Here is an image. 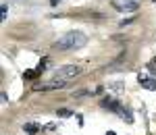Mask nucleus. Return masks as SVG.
<instances>
[{"label": "nucleus", "instance_id": "nucleus-10", "mask_svg": "<svg viewBox=\"0 0 156 135\" xmlns=\"http://www.w3.org/2000/svg\"><path fill=\"white\" fill-rule=\"evenodd\" d=\"M73 112L71 110H67V108H60L58 110V116H62V119H67V116H71Z\"/></svg>", "mask_w": 156, "mask_h": 135}, {"label": "nucleus", "instance_id": "nucleus-12", "mask_svg": "<svg viewBox=\"0 0 156 135\" xmlns=\"http://www.w3.org/2000/svg\"><path fill=\"white\" fill-rule=\"evenodd\" d=\"M58 2H60V0H50V4H52V6H58Z\"/></svg>", "mask_w": 156, "mask_h": 135}, {"label": "nucleus", "instance_id": "nucleus-2", "mask_svg": "<svg viewBox=\"0 0 156 135\" xmlns=\"http://www.w3.org/2000/svg\"><path fill=\"white\" fill-rule=\"evenodd\" d=\"M81 75V69L79 67H75V64H65V67H60L56 75H54V79H62V81H69V79H75V77H79Z\"/></svg>", "mask_w": 156, "mask_h": 135}, {"label": "nucleus", "instance_id": "nucleus-5", "mask_svg": "<svg viewBox=\"0 0 156 135\" xmlns=\"http://www.w3.org/2000/svg\"><path fill=\"white\" fill-rule=\"evenodd\" d=\"M102 106H104V108H108V110H112V112H117V110L121 108V102H117L115 98L106 96V98L102 100Z\"/></svg>", "mask_w": 156, "mask_h": 135}, {"label": "nucleus", "instance_id": "nucleus-15", "mask_svg": "<svg viewBox=\"0 0 156 135\" xmlns=\"http://www.w3.org/2000/svg\"><path fill=\"white\" fill-rule=\"evenodd\" d=\"M135 2H137V0H135Z\"/></svg>", "mask_w": 156, "mask_h": 135}, {"label": "nucleus", "instance_id": "nucleus-11", "mask_svg": "<svg viewBox=\"0 0 156 135\" xmlns=\"http://www.w3.org/2000/svg\"><path fill=\"white\" fill-rule=\"evenodd\" d=\"M133 21H135V19H131V17H129V19H125V21H121V27H125V25L133 23Z\"/></svg>", "mask_w": 156, "mask_h": 135}, {"label": "nucleus", "instance_id": "nucleus-8", "mask_svg": "<svg viewBox=\"0 0 156 135\" xmlns=\"http://www.w3.org/2000/svg\"><path fill=\"white\" fill-rule=\"evenodd\" d=\"M37 75H40V71H37V69H34V71H27V73H23V77H25V79H36Z\"/></svg>", "mask_w": 156, "mask_h": 135}, {"label": "nucleus", "instance_id": "nucleus-4", "mask_svg": "<svg viewBox=\"0 0 156 135\" xmlns=\"http://www.w3.org/2000/svg\"><path fill=\"white\" fill-rule=\"evenodd\" d=\"M137 81H140V85H142V87L150 89V92H154V89H156V79H152V77H148V75H144V73L137 75Z\"/></svg>", "mask_w": 156, "mask_h": 135}, {"label": "nucleus", "instance_id": "nucleus-3", "mask_svg": "<svg viewBox=\"0 0 156 135\" xmlns=\"http://www.w3.org/2000/svg\"><path fill=\"white\" fill-rule=\"evenodd\" d=\"M112 6L121 12H135L137 11V2L135 0H112Z\"/></svg>", "mask_w": 156, "mask_h": 135}, {"label": "nucleus", "instance_id": "nucleus-14", "mask_svg": "<svg viewBox=\"0 0 156 135\" xmlns=\"http://www.w3.org/2000/svg\"><path fill=\"white\" fill-rule=\"evenodd\" d=\"M154 64H156V58H154Z\"/></svg>", "mask_w": 156, "mask_h": 135}, {"label": "nucleus", "instance_id": "nucleus-6", "mask_svg": "<svg viewBox=\"0 0 156 135\" xmlns=\"http://www.w3.org/2000/svg\"><path fill=\"white\" fill-rule=\"evenodd\" d=\"M117 114H119L121 119H125V123H133V114H131V110H129L127 106H123V104H121V108L117 110Z\"/></svg>", "mask_w": 156, "mask_h": 135}, {"label": "nucleus", "instance_id": "nucleus-1", "mask_svg": "<svg viewBox=\"0 0 156 135\" xmlns=\"http://www.w3.org/2000/svg\"><path fill=\"white\" fill-rule=\"evenodd\" d=\"M85 44H87L85 33H81V31H69V33H65V36L54 44V48H58V50H75V48H83Z\"/></svg>", "mask_w": 156, "mask_h": 135}, {"label": "nucleus", "instance_id": "nucleus-16", "mask_svg": "<svg viewBox=\"0 0 156 135\" xmlns=\"http://www.w3.org/2000/svg\"><path fill=\"white\" fill-rule=\"evenodd\" d=\"M154 2H156V0H154Z\"/></svg>", "mask_w": 156, "mask_h": 135}, {"label": "nucleus", "instance_id": "nucleus-9", "mask_svg": "<svg viewBox=\"0 0 156 135\" xmlns=\"http://www.w3.org/2000/svg\"><path fill=\"white\" fill-rule=\"evenodd\" d=\"M6 15H9V9H6V4H2V6H0V19L6 21Z\"/></svg>", "mask_w": 156, "mask_h": 135}, {"label": "nucleus", "instance_id": "nucleus-7", "mask_svg": "<svg viewBox=\"0 0 156 135\" xmlns=\"http://www.w3.org/2000/svg\"><path fill=\"white\" fill-rule=\"evenodd\" d=\"M23 131H25V133H29V135H36L37 131H40V125H37V123H31V121H29V123H25V125H23Z\"/></svg>", "mask_w": 156, "mask_h": 135}, {"label": "nucleus", "instance_id": "nucleus-13", "mask_svg": "<svg viewBox=\"0 0 156 135\" xmlns=\"http://www.w3.org/2000/svg\"><path fill=\"white\" fill-rule=\"evenodd\" d=\"M106 135H117V133H112V131H108V133Z\"/></svg>", "mask_w": 156, "mask_h": 135}]
</instances>
